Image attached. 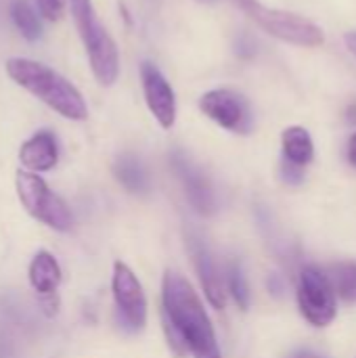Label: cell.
Wrapping results in <instances>:
<instances>
[{
  "label": "cell",
  "mask_w": 356,
  "mask_h": 358,
  "mask_svg": "<svg viewBox=\"0 0 356 358\" xmlns=\"http://www.w3.org/2000/svg\"><path fill=\"white\" fill-rule=\"evenodd\" d=\"M164 329L176 355L191 352L193 358H220L218 342L210 317L191 283L168 271L162 281Z\"/></svg>",
  "instance_id": "cell-1"
},
{
  "label": "cell",
  "mask_w": 356,
  "mask_h": 358,
  "mask_svg": "<svg viewBox=\"0 0 356 358\" xmlns=\"http://www.w3.org/2000/svg\"><path fill=\"white\" fill-rule=\"evenodd\" d=\"M4 69L10 82L34 94L61 117L71 122H84L88 117V105L82 92L52 67L34 59L13 57L6 61Z\"/></svg>",
  "instance_id": "cell-2"
},
{
  "label": "cell",
  "mask_w": 356,
  "mask_h": 358,
  "mask_svg": "<svg viewBox=\"0 0 356 358\" xmlns=\"http://www.w3.org/2000/svg\"><path fill=\"white\" fill-rule=\"evenodd\" d=\"M69 10L88 55L92 76L101 86H113L120 78V52L115 40L101 23L92 0H69Z\"/></svg>",
  "instance_id": "cell-3"
},
{
  "label": "cell",
  "mask_w": 356,
  "mask_h": 358,
  "mask_svg": "<svg viewBox=\"0 0 356 358\" xmlns=\"http://www.w3.org/2000/svg\"><path fill=\"white\" fill-rule=\"evenodd\" d=\"M231 2L237 8H241L260 29H264L266 34H271L281 42L306 46V48L321 46L325 42L323 29L302 15L264 6L260 0H231Z\"/></svg>",
  "instance_id": "cell-4"
},
{
  "label": "cell",
  "mask_w": 356,
  "mask_h": 358,
  "mask_svg": "<svg viewBox=\"0 0 356 358\" xmlns=\"http://www.w3.org/2000/svg\"><path fill=\"white\" fill-rule=\"evenodd\" d=\"M15 187H17L21 206L31 218H36L38 222L59 233H65L71 229L73 218H71L67 203L55 191H50V187L40 178V174L27 172L21 168L17 170Z\"/></svg>",
  "instance_id": "cell-5"
},
{
  "label": "cell",
  "mask_w": 356,
  "mask_h": 358,
  "mask_svg": "<svg viewBox=\"0 0 356 358\" xmlns=\"http://www.w3.org/2000/svg\"><path fill=\"white\" fill-rule=\"evenodd\" d=\"M298 304L302 317L315 327H327L336 319V289L332 279L317 266H306L300 273Z\"/></svg>",
  "instance_id": "cell-6"
},
{
  "label": "cell",
  "mask_w": 356,
  "mask_h": 358,
  "mask_svg": "<svg viewBox=\"0 0 356 358\" xmlns=\"http://www.w3.org/2000/svg\"><path fill=\"white\" fill-rule=\"evenodd\" d=\"M199 109L220 128L237 134H248L254 126V115L248 99L231 88L208 90L199 99Z\"/></svg>",
  "instance_id": "cell-7"
},
{
  "label": "cell",
  "mask_w": 356,
  "mask_h": 358,
  "mask_svg": "<svg viewBox=\"0 0 356 358\" xmlns=\"http://www.w3.org/2000/svg\"><path fill=\"white\" fill-rule=\"evenodd\" d=\"M111 292L122 327L128 331H141L147 323V298L141 281L124 262L113 264Z\"/></svg>",
  "instance_id": "cell-8"
},
{
  "label": "cell",
  "mask_w": 356,
  "mask_h": 358,
  "mask_svg": "<svg viewBox=\"0 0 356 358\" xmlns=\"http://www.w3.org/2000/svg\"><path fill=\"white\" fill-rule=\"evenodd\" d=\"M141 82H143V94L145 103L151 111V115L157 120V124L164 130H170L176 122V94L166 76L155 67L153 63L145 61L141 65Z\"/></svg>",
  "instance_id": "cell-9"
},
{
  "label": "cell",
  "mask_w": 356,
  "mask_h": 358,
  "mask_svg": "<svg viewBox=\"0 0 356 358\" xmlns=\"http://www.w3.org/2000/svg\"><path fill=\"white\" fill-rule=\"evenodd\" d=\"M170 164H172V170L178 176L193 210L201 216L214 214L216 212V195H214V189H212L208 176L183 151H174L170 155Z\"/></svg>",
  "instance_id": "cell-10"
},
{
  "label": "cell",
  "mask_w": 356,
  "mask_h": 358,
  "mask_svg": "<svg viewBox=\"0 0 356 358\" xmlns=\"http://www.w3.org/2000/svg\"><path fill=\"white\" fill-rule=\"evenodd\" d=\"M189 252L193 256V264H195V271L199 275V281H201V287H204V294H206L208 302L214 308H225L222 279H220L218 266L214 262V256L210 254V250L201 241V237L189 235Z\"/></svg>",
  "instance_id": "cell-11"
},
{
  "label": "cell",
  "mask_w": 356,
  "mask_h": 358,
  "mask_svg": "<svg viewBox=\"0 0 356 358\" xmlns=\"http://www.w3.org/2000/svg\"><path fill=\"white\" fill-rule=\"evenodd\" d=\"M19 162L23 170L40 174L48 172L59 162V143L50 130H38L19 147Z\"/></svg>",
  "instance_id": "cell-12"
},
{
  "label": "cell",
  "mask_w": 356,
  "mask_h": 358,
  "mask_svg": "<svg viewBox=\"0 0 356 358\" xmlns=\"http://www.w3.org/2000/svg\"><path fill=\"white\" fill-rule=\"evenodd\" d=\"M29 285L34 287V292L38 296H55L59 283H61V266L57 262V258L46 252V250H40L31 262H29Z\"/></svg>",
  "instance_id": "cell-13"
},
{
  "label": "cell",
  "mask_w": 356,
  "mask_h": 358,
  "mask_svg": "<svg viewBox=\"0 0 356 358\" xmlns=\"http://www.w3.org/2000/svg\"><path fill=\"white\" fill-rule=\"evenodd\" d=\"M281 147H283V159L290 164H296L300 168L308 166L315 159V143L306 128L302 126H290L281 134Z\"/></svg>",
  "instance_id": "cell-14"
},
{
  "label": "cell",
  "mask_w": 356,
  "mask_h": 358,
  "mask_svg": "<svg viewBox=\"0 0 356 358\" xmlns=\"http://www.w3.org/2000/svg\"><path fill=\"white\" fill-rule=\"evenodd\" d=\"M113 174L118 182L130 193H147L149 191V174L143 162L132 153H122L113 162Z\"/></svg>",
  "instance_id": "cell-15"
},
{
  "label": "cell",
  "mask_w": 356,
  "mask_h": 358,
  "mask_svg": "<svg viewBox=\"0 0 356 358\" xmlns=\"http://www.w3.org/2000/svg\"><path fill=\"white\" fill-rule=\"evenodd\" d=\"M10 19L17 27V31L29 40L36 42L42 38V21H40V13L38 8H34L27 0H15L10 4Z\"/></svg>",
  "instance_id": "cell-16"
},
{
  "label": "cell",
  "mask_w": 356,
  "mask_h": 358,
  "mask_svg": "<svg viewBox=\"0 0 356 358\" xmlns=\"http://www.w3.org/2000/svg\"><path fill=\"white\" fill-rule=\"evenodd\" d=\"M332 285L336 294L346 300L356 302V262H340L332 266Z\"/></svg>",
  "instance_id": "cell-17"
},
{
  "label": "cell",
  "mask_w": 356,
  "mask_h": 358,
  "mask_svg": "<svg viewBox=\"0 0 356 358\" xmlns=\"http://www.w3.org/2000/svg\"><path fill=\"white\" fill-rule=\"evenodd\" d=\"M229 289H231V296H233L235 304L241 310H248V306H250V287H248V281H245V275H243L241 264H233L231 266V273H229Z\"/></svg>",
  "instance_id": "cell-18"
},
{
  "label": "cell",
  "mask_w": 356,
  "mask_h": 358,
  "mask_svg": "<svg viewBox=\"0 0 356 358\" xmlns=\"http://www.w3.org/2000/svg\"><path fill=\"white\" fill-rule=\"evenodd\" d=\"M63 6H65V0H36V8H38L40 17L46 21H52V23L61 19Z\"/></svg>",
  "instance_id": "cell-19"
},
{
  "label": "cell",
  "mask_w": 356,
  "mask_h": 358,
  "mask_svg": "<svg viewBox=\"0 0 356 358\" xmlns=\"http://www.w3.org/2000/svg\"><path fill=\"white\" fill-rule=\"evenodd\" d=\"M281 178L287 185H300L304 180V168H300V166L290 164V162L283 159V164H281Z\"/></svg>",
  "instance_id": "cell-20"
},
{
  "label": "cell",
  "mask_w": 356,
  "mask_h": 358,
  "mask_svg": "<svg viewBox=\"0 0 356 358\" xmlns=\"http://www.w3.org/2000/svg\"><path fill=\"white\" fill-rule=\"evenodd\" d=\"M235 52L243 59H250L256 55V44L248 38V36H239L237 42H235Z\"/></svg>",
  "instance_id": "cell-21"
},
{
  "label": "cell",
  "mask_w": 356,
  "mask_h": 358,
  "mask_svg": "<svg viewBox=\"0 0 356 358\" xmlns=\"http://www.w3.org/2000/svg\"><path fill=\"white\" fill-rule=\"evenodd\" d=\"M269 289H271V294H273V296L281 298V296H283V292H285V283H283V279H281L279 275H271V279H269Z\"/></svg>",
  "instance_id": "cell-22"
},
{
  "label": "cell",
  "mask_w": 356,
  "mask_h": 358,
  "mask_svg": "<svg viewBox=\"0 0 356 358\" xmlns=\"http://www.w3.org/2000/svg\"><path fill=\"white\" fill-rule=\"evenodd\" d=\"M348 162H350V166L356 168V132L348 141Z\"/></svg>",
  "instance_id": "cell-23"
},
{
  "label": "cell",
  "mask_w": 356,
  "mask_h": 358,
  "mask_svg": "<svg viewBox=\"0 0 356 358\" xmlns=\"http://www.w3.org/2000/svg\"><path fill=\"white\" fill-rule=\"evenodd\" d=\"M344 42H346L348 50L356 57V31H348V34L344 36Z\"/></svg>",
  "instance_id": "cell-24"
},
{
  "label": "cell",
  "mask_w": 356,
  "mask_h": 358,
  "mask_svg": "<svg viewBox=\"0 0 356 358\" xmlns=\"http://www.w3.org/2000/svg\"><path fill=\"white\" fill-rule=\"evenodd\" d=\"M346 122L353 124V126L356 124V99L346 107Z\"/></svg>",
  "instance_id": "cell-25"
},
{
  "label": "cell",
  "mask_w": 356,
  "mask_h": 358,
  "mask_svg": "<svg viewBox=\"0 0 356 358\" xmlns=\"http://www.w3.org/2000/svg\"><path fill=\"white\" fill-rule=\"evenodd\" d=\"M292 358H321L319 355H315V352H311V350H300V352H296Z\"/></svg>",
  "instance_id": "cell-26"
},
{
  "label": "cell",
  "mask_w": 356,
  "mask_h": 358,
  "mask_svg": "<svg viewBox=\"0 0 356 358\" xmlns=\"http://www.w3.org/2000/svg\"><path fill=\"white\" fill-rule=\"evenodd\" d=\"M197 2H204V4H216L218 0H197Z\"/></svg>",
  "instance_id": "cell-27"
}]
</instances>
